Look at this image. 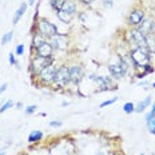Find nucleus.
Here are the masks:
<instances>
[{
  "instance_id": "f257e3e1",
  "label": "nucleus",
  "mask_w": 155,
  "mask_h": 155,
  "mask_svg": "<svg viewBox=\"0 0 155 155\" xmlns=\"http://www.w3.org/2000/svg\"><path fill=\"white\" fill-rule=\"evenodd\" d=\"M150 52L147 51V48H134L130 54V58L132 63L138 67H146L150 63Z\"/></svg>"
},
{
  "instance_id": "f03ea898",
  "label": "nucleus",
  "mask_w": 155,
  "mask_h": 155,
  "mask_svg": "<svg viewBox=\"0 0 155 155\" xmlns=\"http://www.w3.org/2000/svg\"><path fill=\"white\" fill-rule=\"evenodd\" d=\"M75 146L70 140H60L50 150V155H74Z\"/></svg>"
},
{
  "instance_id": "7ed1b4c3",
  "label": "nucleus",
  "mask_w": 155,
  "mask_h": 155,
  "mask_svg": "<svg viewBox=\"0 0 155 155\" xmlns=\"http://www.w3.org/2000/svg\"><path fill=\"white\" fill-rule=\"evenodd\" d=\"M56 86L59 87H66L68 83H71L70 79V67L67 66H60L59 68L56 70V74H55L54 82Z\"/></svg>"
},
{
  "instance_id": "20e7f679",
  "label": "nucleus",
  "mask_w": 155,
  "mask_h": 155,
  "mask_svg": "<svg viewBox=\"0 0 155 155\" xmlns=\"http://www.w3.org/2000/svg\"><path fill=\"white\" fill-rule=\"evenodd\" d=\"M127 70H128V64L126 63L123 59L118 60L116 63H111L108 66V72L111 74V76L115 78V79H122V78L126 75Z\"/></svg>"
},
{
  "instance_id": "39448f33",
  "label": "nucleus",
  "mask_w": 155,
  "mask_h": 155,
  "mask_svg": "<svg viewBox=\"0 0 155 155\" xmlns=\"http://www.w3.org/2000/svg\"><path fill=\"white\" fill-rule=\"evenodd\" d=\"M38 30H39V32H41V34H43L47 39H50V38L55 36V35H58V27L54 23L48 21L47 19H40V20H39Z\"/></svg>"
},
{
  "instance_id": "423d86ee",
  "label": "nucleus",
  "mask_w": 155,
  "mask_h": 155,
  "mask_svg": "<svg viewBox=\"0 0 155 155\" xmlns=\"http://www.w3.org/2000/svg\"><path fill=\"white\" fill-rule=\"evenodd\" d=\"M54 64V56H50V58H39V56H35V59L32 60L31 63V71L32 74L35 75H39L41 72V70L46 68L47 66H51Z\"/></svg>"
},
{
  "instance_id": "0eeeda50",
  "label": "nucleus",
  "mask_w": 155,
  "mask_h": 155,
  "mask_svg": "<svg viewBox=\"0 0 155 155\" xmlns=\"http://www.w3.org/2000/svg\"><path fill=\"white\" fill-rule=\"evenodd\" d=\"M128 35H130V43L135 46V48H146V35H143L137 28L131 30Z\"/></svg>"
},
{
  "instance_id": "6e6552de",
  "label": "nucleus",
  "mask_w": 155,
  "mask_h": 155,
  "mask_svg": "<svg viewBox=\"0 0 155 155\" xmlns=\"http://www.w3.org/2000/svg\"><path fill=\"white\" fill-rule=\"evenodd\" d=\"M48 41H50V44L54 47V50L63 51V50H67V47H68V38L62 34H58V35H55V36L50 38Z\"/></svg>"
},
{
  "instance_id": "1a4fd4ad",
  "label": "nucleus",
  "mask_w": 155,
  "mask_h": 155,
  "mask_svg": "<svg viewBox=\"0 0 155 155\" xmlns=\"http://www.w3.org/2000/svg\"><path fill=\"white\" fill-rule=\"evenodd\" d=\"M56 67L54 66V64H51V66H47L46 68L41 70V72L39 74V78H40V80L43 83H52L54 82V78H55V74H56Z\"/></svg>"
},
{
  "instance_id": "9d476101",
  "label": "nucleus",
  "mask_w": 155,
  "mask_h": 155,
  "mask_svg": "<svg viewBox=\"0 0 155 155\" xmlns=\"http://www.w3.org/2000/svg\"><path fill=\"white\" fill-rule=\"evenodd\" d=\"M83 78H84V71L80 66L75 64V66L70 67V79L72 84H79L83 80Z\"/></svg>"
},
{
  "instance_id": "9b49d317",
  "label": "nucleus",
  "mask_w": 155,
  "mask_h": 155,
  "mask_svg": "<svg viewBox=\"0 0 155 155\" xmlns=\"http://www.w3.org/2000/svg\"><path fill=\"white\" fill-rule=\"evenodd\" d=\"M138 31H140L143 35H148V34H155V21L150 18H144L143 21L137 27Z\"/></svg>"
},
{
  "instance_id": "f8f14e48",
  "label": "nucleus",
  "mask_w": 155,
  "mask_h": 155,
  "mask_svg": "<svg viewBox=\"0 0 155 155\" xmlns=\"http://www.w3.org/2000/svg\"><path fill=\"white\" fill-rule=\"evenodd\" d=\"M144 19V12L142 9H132V11L128 14V18H127V21L130 25H135L138 27Z\"/></svg>"
},
{
  "instance_id": "ddd939ff",
  "label": "nucleus",
  "mask_w": 155,
  "mask_h": 155,
  "mask_svg": "<svg viewBox=\"0 0 155 155\" xmlns=\"http://www.w3.org/2000/svg\"><path fill=\"white\" fill-rule=\"evenodd\" d=\"M36 50V56L39 58H50L54 54V47L50 44V41H44L43 44H40L38 48H35Z\"/></svg>"
},
{
  "instance_id": "4468645a",
  "label": "nucleus",
  "mask_w": 155,
  "mask_h": 155,
  "mask_svg": "<svg viewBox=\"0 0 155 155\" xmlns=\"http://www.w3.org/2000/svg\"><path fill=\"white\" fill-rule=\"evenodd\" d=\"M25 9H27V3H21L20 7H19L18 9H16V12L14 14V18H12V24H18L19 21H20V19L23 18Z\"/></svg>"
},
{
  "instance_id": "2eb2a0df",
  "label": "nucleus",
  "mask_w": 155,
  "mask_h": 155,
  "mask_svg": "<svg viewBox=\"0 0 155 155\" xmlns=\"http://www.w3.org/2000/svg\"><path fill=\"white\" fill-rule=\"evenodd\" d=\"M146 48L150 54H155V34L146 35Z\"/></svg>"
},
{
  "instance_id": "dca6fc26",
  "label": "nucleus",
  "mask_w": 155,
  "mask_h": 155,
  "mask_svg": "<svg viewBox=\"0 0 155 155\" xmlns=\"http://www.w3.org/2000/svg\"><path fill=\"white\" fill-rule=\"evenodd\" d=\"M62 11L75 15V12H76V3L74 2V0H66V2H64V4H63Z\"/></svg>"
},
{
  "instance_id": "f3484780",
  "label": "nucleus",
  "mask_w": 155,
  "mask_h": 155,
  "mask_svg": "<svg viewBox=\"0 0 155 155\" xmlns=\"http://www.w3.org/2000/svg\"><path fill=\"white\" fill-rule=\"evenodd\" d=\"M56 16H58V19H59L60 21H63V23H66V24H68L71 23V20L74 19V15L72 14H68V12H64V11H56Z\"/></svg>"
},
{
  "instance_id": "a211bd4d",
  "label": "nucleus",
  "mask_w": 155,
  "mask_h": 155,
  "mask_svg": "<svg viewBox=\"0 0 155 155\" xmlns=\"http://www.w3.org/2000/svg\"><path fill=\"white\" fill-rule=\"evenodd\" d=\"M150 103H151V96H147L146 99H143L142 102H139L137 106H135V112H143L144 110H146L148 106H150Z\"/></svg>"
},
{
  "instance_id": "6ab92c4d",
  "label": "nucleus",
  "mask_w": 155,
  "mask_h": 155,
  "mask_svg": "<svg viewBox=\"0 0 155 155\" xmlns=\"http://www.w3.org/2000/svg\"><path fill=\"white\" fill-rule=\"evenodd\" d=\"M41 139H43V132L40 130H35L28 135V142H30V143H38V142H40Z\"/></svg>"
},
{
  "instance_id": "aec40b11",
  "label": "nucleus",
  "mask_w": 155,
  "mask_h": 155,
  "mask_svg": "<svg viewBox=\"0 0 155 155\" xmlns=\"http://www.w3.org/2000/svg\"><path fill=\"white\" fill-rule=\"evenodd\" d=\"M46 36H44L41 32H38L36 35H34V40H32V46H34V48H38L40 44H43L44 41H47L46 40Z\"/></svg>"
},
{
  "instance_id": "412c9836",
  "label": "nucleus",
  "mask_w": 155,
  "mask_h": 155,
  "mask_svg": "<svg viewBox=\"0 0 155 155\" xmlns=\"http://www.w3.org/2000/svg\"><path fill=\"white\" fill-rule=\"evenodd\" d=\"M66 0H50V4L51 7L54 9H56V11H60V9L63 8V4Z\"/></svg>"
},
{
  "instance_id": "4be33fe9",
  "label": "nucleus",
  "mask_w": 155,
  "mask_h": 155,
  "mask_svg": "<svg viewBox=\"0 0 155 155\" xmlns=\"http://www.w3.org/2000/svg\"><path fill=\"white\" fill-rule=\"evenodd\" d=\"M12 38H14V32L9 31L7 32L5 35H3V39H2V46H5V44H8L9 41L12 40Z\"/></svg>"
},
{
  "instance_id": "5701e85b",
  "label": "nucleus",
  "mask_w": 155,
  "mask_h": 155,
  "mask_svg": "<svg viewBox=\"0 0 155 155\" xmlns=\"http://www.w3.org/2000/svg\"><path fill=\"white\" fill-rule=\"evenodd\" d=\"M123 111L126 112V114H132V112H135V106L132 104L131 102L124 103V106H123Z\"/></svg>"
},
{
  "instance_id": "b1692460",
  "label": "nucleus",
  "mask_w": 155,
  "mask_h": 155,
  "mask_svg": "<svg viewBox=\"0 0 155 155\" xmlns=\"http://www.w3.org/2000/svg\"><path fill=\"white\" fill-rule=\"evenodd\" d=\"M11 107H14V101H11V99H9V101H7L2 106V107H0V112H5L8 108H11Z\"/></svg>"
},
{
  "instance_id": "393cba45",
  "label": "nucleus",
  "mask_w": 155,
  "mask_h": 155,
  "mask_svg": "<svg viewBox=\"0 0 155 155\" xmlns=\"http://www.w3.org/2000/svg\"><path fill=\"white\" fill-rule=\"evenodd\" d=\"M146 123H147L148 131H150L151 134H154V135H155V118H153L151 120H147Z\"/></svg>"
},
{
  "instance_id": "a878e982",
  "label": "nucleus",
  "mask_w": 155,
  "mask_h": 155,
  "mask_svg": "<svg viewBox=\"0 0 155 155\" xmlns=\"http://www.w3.org/2000/svg\"><path fill=\"white\" fill-rule=\"evenodd\" d=\"M36 110H38V106H36V104H32V106H28V107H25L24 112H25L27 115H31V114H34Z\"/></svg>"
},
{
  "instance_id": "bb28decb",
  "label": "nucleus",
  "mask_w": 155,
  "mask_h": 155,
  "mask_svg": "<svg viewBox=\"0 0 155 155\" xmlns=\"http://www.w3.org/2000/svg\"><path fill=\"white\" fill-rule=\"evenodd\" d=\"M8 60H9V64H12V66H16V68H20V67H19V63L16 62V59H15V56H14V54H12V52H9Z\"/></svg>"
},
{
  "instance_id": "cd10ccee",
  "label": "nucleus",
  "mask_w": 155,
  "mask_h": 155,
  "mask_svg": "<svg viewBox=\"0 0 155 155\" xmlns=\"http://www.w3.org/2000/svg\"><path fill=\"white\" fill-rule=\"evenodd\" d=\"M118 96H115V98H112V99H110V101H106V102H103L102 104H101V108H104V107H107V106L110 104H112V103H115L116 101H118Z\"/></svg>"
},
{
  "instance_id": "c85d7f7f",
  "label": "nucleus",
  "mask_w": 155,
  "mask_h": 155,
  "mask_svg": "<svg viewBox=\"0 0 155 155\" xmlns=\"http://www.w3.org/2000/svg\"><path fill=\"white\" fill-rule=\"evenodd\" d=\"M153 118H155V103H154V106H153V110H151V111L146 115V122L147 120H151Z\"/></svg>"
},
{
  "instance_id": "c756f323",
  "label": "nucleus",
  "mask_w": 155,
  "mask_h": 155,
  "mask_svg": "<svg viewBox=\"0 0 155 155\" xmlns=\"http://www.w3.org/2000/svg\"><path fill=\"white\" fill-rule=\"evenodd\" d=\"M24 54V44H19V46H16V55H23Z\"/></svg>"
},
{
  "instance_id": "7c9ffc66",
  "label": "nucleus",
  "mask_w": 155,
  "mask_h": 155,
  "mask_svg": "<svg viewBox=\"0 0 155 155\" xmlns=\"http://www.w3.org/2000/svg\"><path fill=\"white\" fill-rule=\"evenodd\" d=\"M103 4H104V7L107 8H111L112 7V0H102Z\"/></svg>"
},
{
  "instance_id": "2f4dec72",
  "label": "nucleus",
  "mask_w": 155,
  "mask_h": 155,
  "mask_svg": "<svg viewBox=\"0 0 155 155\" xmlns=\"http://www.w3.org/2000/svg\"><path fill=\"white\" fill-rule=\"evenodd\" d=\"M63 123L62 122H50V126L51 127H60Z\"/></svg>"
},
{
  "instance_id": "473e14b6",
  "label": "nucleus",
  "mask_w": 155,
  "mask_h": 155,
  "mask_svg": "<svg viewBox=\"0 0 155 155\" xmlns=\"http://www.w3.org/2000/svg\"><path fill=\"white\" fill-rule=\"evenodd\" d=\"M7 87H8V84H7V83H3V84L0 86V95H2V94L4 92L5 90H7Z\"/></svg>"
},
{
  "instance_id": "72a5a7b5",
  "label": "nucleus",
  "mask_w": 155,
  "mask_h": 155,
  "mask_svg": "<svg viewBox=\"0 0 155 155\" xmlns=\"http://www.w3.org/2000/svg\"><path fill=\"white\" fill-rule=\"evenodd\" d=\"M80 2H83L84 4H91L92 2H95V0H80Z\"/></svg>"
},
{
  "instance_id": "f704fd0d",
  "label": "nucleus",
  "mask_w": 155,
  "mask_h": 155,
  "mask_svg": "<svg viewBox=\"0 0 155 155\" xmlns=\"http://www.w3.org/2000/svg\"><path fill=\"white\" fill-rule=\"evenodd\" d=\"M28 4H30V5H34V4H35V0H28Z\"/></svg>"
},
{
  "instance_id": "c9c22d12",
  "label": "nucleus",
  "mask_w": 155,
  "mask_h": 155,
  "mask_svg": "<svg viewBox=\"0 0 155 155\" xmlns=\"http://www.w3.org/2000/svg\"><path fill=\"white\" fill-rule=\"evenodd\" d=\"M16 107H18V108H21V107H23V104H21V103H18V104H16Z\"/></svg>"
},
{
  "instance_id": "e433bc0d",
  "label": "nucleus",
  "mask_w": 155,
  "mask_h": 155,
  "mask_svg": "<svg viewBox=\"0 0 155 155\" xmlns=\"http://www.w3.org/2000/svg\"><path fill=\"white\" fill-rule=\"evenodd\" d=\"M95 155H104V153H103V151H98Z\"/></svg>"
},
{
  "instance_id": "4c0bfd02",
  "label": "nucleus",
  "mask_w": 155,
  "mask_h": 155,
  "mask_svg": "<svg viewBox=\"0 0 155 155\" xmlns=\"http://www.w3.org/2000/svg\"><path fill=\"white\" fill-rule=\"evenodd\" d=\"M108 155H119V154H118V153H110Z\"/></svg>"
},
{
  "instance_id": "58836bf2",
  "label": "nucleus",
  "mask_w": 155,
  "mask_h": 155,
  "mask_svg": "<svg viewBox=\"0 0 155 155\" xmlns=\"http://www.w3.org/2000/svg\"><path fill=\"white\" fill-rule=\"evenodd\" d=\"M0 155H5V154H4V151H2V153H0Z\"/></svg>"
},
{
  "instance_id": "ea45409f",
  "label": "nucleus",
  "mask_w": 155,
  "mask_h": 155,
  "mask_svg": "<svg viewBox=\"0 0 155 155\" xmlns=\"http://www.w3.org/2000/svg\"><path fill=\"white\" fill-rule=\"evenodd\" d=\"M153 87H154V88H155V82H154V83H153Z\"/></svg>"
},
{
  "instance_id": "a19ab883",
  "label": "nucleus",
  "mask_w": 155,
  "mask_h": 155,
  "mask_svg": "<svg viewBox=\"0 0 155 155\" xmlns=\"http://www.w3.org/2000/svg\"><path fill=\"white\" fill-rule=\"evenodd\" d=\"M154 14H155V8H154Z\"/></svg>"
},
{
  "instance_id": "79ce46f5",
  "label": "nucleus",
  "mask_w": 155,
  "mask_h": 155,
  "mask_svg": "<svg viewBox=\"0 0 155 155\" xmlns=\"http://www.w3.org/2000/svg\"><path fill=\"white\" fill-rule=\"evenodd\" d=\"M140 155H144V154H140Z\"/></svg>"
}]
</instances>
